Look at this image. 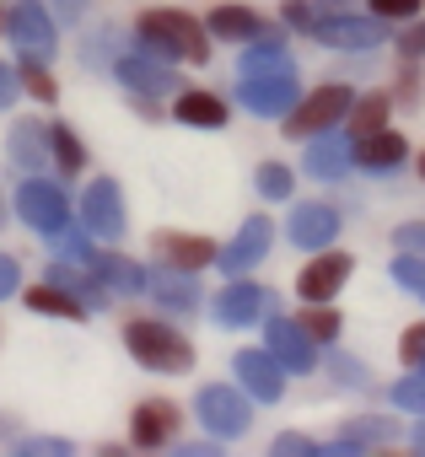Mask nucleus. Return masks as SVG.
I'll return each mask as SVG.
<instances>
[{"instance_id": "1", "label": "nucleus", "mask_w": 425, "mask_h": 457, "mask_svg": "<svg viewBox=\"0 0 425 457\" xmlns=\"http://www.w3.org/2000/svg\"><path fill=\"white\" fill-rule=\"evenodd\" d=\"M140 44H146L151 54H162V60H194V65L210 60L199 22L183 17V12H146V17H140Z\"/></svg>"}, {"instance_id": "2", "label": "nucleus", "mask_w": 425, "mask_h": 457, "mask_svg": "<svg viewBox=\"0 0 425 457\" xmlns=\"http://www.w3.org/2000/svg\"><path fill=\"white\" fill-rule=\"evenodd\" d=\"M129 350H135V361L140 366H151V371H188L194 366V350H188V339L183 334H172L167 323H129Z\"/></svg>"}, {"instance_id": "3", "label": "nucleus", "mask_w": 425, "mask_h": 457, "mask_svg": "<svg viewBox=\"0 0 425 457\" xmlns=\"http://www.w3.org/2000/svg\"><path fill=\"white\" fill-rule=\"evenodd\" d=\"M243 103L264 119H286L296 108V65H280V71H254L243 76Z\"/></svg>"}, {"instance_id": "4", "label": "nucleus", "mask_w": 425, "mask_h": 457, "mask_svg": "<svg viewBox=\"0 0 425 457\" xmlns=\"http://www.w3.org/2000/svg\"><path fill=\"white\" fill-rule=\"evenodd\" d=\"M350 113V87H318L307 103H296L286 113V135H318V129H334L339 119Z\"/></svg>"}, {"instance_id": "5", "label": "nucleus", "mask_w": 425, "mask_h": 457, "mask_svg": "<svg viewBox=\"0 0 425 457\" xmlns=\"http://www.w3.org/2000/svg\"><path fill=\"white\" fill-rule=\"evenodd\" d=\"M248 414H254L248 393H238V387H199V420H204V430L238 436V430H248Z\"/></svg>"}, {"instance_id": "6", "label": "nucleus", "mask_w": 425, "mask_h": 457, "mask_svg": "<svg viewBox=\"0 0 425 457\" xmlns=\"http://www.w3.org/2000/svg\"><path fill=\"white\" fill-rule=\"evenodd\" d=\"M264 345H270V355L286 366V371H312V361H318V350H312V334L296 323V318H275L270 323V334H264Z\"/></svg>"}, {"instance_id": "7", "label": "nucleus", "mask_w": 425, "mask_h": 457, "mask_svg": "<svg viewBox=\"0 0 425 457\" xmlns=\"http://www.w3.org/2000/svg\"><path fill=\"white\" fill-rule=\"evenodd\" d=\"M264 253H270V215H254L243 232L216 253V264H221L227 275H243V270H248V264H259Z\"/></svg>"}, {"instance_id": "8", "label": "nucleus", "mask_w": 425, "mask_h": 457, "mask_svg": "<svg viewBox=\"0 0 425 457\" xmlns=\"http://www.w3.org/2000/svg\"><path fill=\"white\" fill-rule=\"evenodd\" d=\"M238 377H243V387H254L259 403H275L280 387H286V366H280L270 350H243V355H238Z\"/></svg>"}, {"instance_id": "9", "label": "nucleus", "mask_w": 425, "mask_h": 457, "mask_svg": "<svg viewBox=\"0 0 425 457\" xmlns=\"http://www.w3.org/2000/svg\"><path fill=\"white\" fill-rule=\"evenodd\" d=\"M339 237V210L329 204H296L291 215V243L296 248H329Z\"/></svg>"}, {"instance_id": "10", "label": "nucleus", "mask_w": 425, "mask_h": 457, "mask_svg": "<svg viewBox=\"0 0 425 457\" xmlns=\"http://www.w3.org/2000/svg\"><path fill=\"white\" fill-rule=\"evenodd\" d=\"M345 280H350V259H345V253H323V259H312V264L302 270L296 291H302V302H329Z\"/></svg>"}, {"instance_id": "11", "label": "nucleus", "mask_w": 425, "mask_h": 457, "mask_svg": "<svg viewBox=\"0 0 425 457\" xmlns=\"http://www.w3.org/2000/svg\"><path fill=\"white\" fill-rule=\"evenodd\" d=\"M156 253L178 270H204V264H216V243L210 237H183V232H156Z\"/></svg>"}, {"instance_id": "12", "label": "nucleus", "mask_w": 425, "mask_h": 457, "mask_svg": "<svg viewBox=\"0 0 425 457\" xmlns=\"http://www.w3.org/2000/svg\"><path fill=\"white\" fill-rule=\"evenodd\" d=\"M350 162H355V145H350V140L339 135V124H334L329 135H318V140L307 145V172H312V178H339V172H345Z\"/></svg>"}, {"instance_id": "13", "label": "nucleus", "mask_w": 425, "mask_h": 457, "mask_svg": "<svg viewBox=\"0 0 425 457\" xmlns=\"http://www.w3.org/2000/svg\"><path fill=\"white\" fill-rule=\"evenodd\" d=\"M264 302H270V296H264L259 286H243V280H238V286H227V291L216 296V318H221L227 328H248L254 318H264Z\"/></svg>"}, {"instance_id": "14", "label": "nucleus", "mask_w": 425, "mask_h": 457, "mask_svg": "<svg viewBox=\"0 0 425 457\" xmlns=\"http://www.w3.org/2000/svg\"><path fill=\"white\" fill-rule=\"evenodd\" d=\"M172 430H178V409L167 398H151L135 409V446H162L172 441Z\"/></svg>"}, {"instance_id": "15", "label": "nucleus", "mask_w": 425, "mask_h": 457, "mask_svg": "<svg viewBox=\"0 0 425 457\" xmlns=\"http://www.w3.org/2000/svg\"><path fill=\"white\" fill-rule=\"evenodd\" d=\"M312 33H318L329 49H371V44H382V28H377V22H350V17H339V22H312Z\"/></svg>"}, {"instance_id": "16", "label": "nucleus", "mask_w": 425, "mask_h": 457, "mask_svg": "<svg viewBox=\"0 0 425 457\" xmlns=\"http://www.w3.org/2000/svg\"><path fill=\"white\" fill-rule=\"evenodd\" d=\"M355 162H361V167H371V172H388V167H398V162H404V140H398L393 129H371V135H361V140H355Z\"/></svg>"}, {"instance_id": "17", "label": "nucleus", "mask_w": 425, "mask_h": 457, "mask_svg": "<svg viewBox=\"0 0 425 457\" xmlns=\"http://www.w3.org/2000/svg\"><path fill=\"white\" fill-rule=\"evenodd\" d=\"M87 226H92V232H103V237L124 232V210H119L113 183H97V188L87 194Z\"/></svg>"}, {"instance_id": "18", "label": "nucleus", "mask_w": 425, "mask_h": 457, "mask_svg": "<svg viewBox=\"0 0 425 457\" xmlns=\"http://www.w3.org/2000/svg\"><path fill=\"white\" fill-rule=\"evenodd\" d=\"M172 113H178L183 124H204V129H221V124H227V103L210 97V92H183Z\"/></svg>"}, {"instance_id": "19", "label": "nucleus", "mask_w": 425, "mask_h": 457, "mask_svg": "<svg viewBox=\"0 0 425 457\" xmlns=\"http://www.w3.org/2000/svg\"><path fill=\"white\" fill-rule=\"evenodd\" d=\"M393 436V420H350L334 441V452H361V446H382Z\"/></svg>"}, {"instance_id": "20", "label": "nucleus", "mask_w": 425, "mask_h": 457, "mask_svg": "<svg viewBox=\"0 0 425 457\" xmlns=\"http://www.w3.org/2000/svg\"><path fill=\"white\" fill-rule=\"evenodd\" d=\"M22 210L33 215V226H60V220H65V199H60L54 188H44V183H33V188L22 194Z\"/></svg>"}, {"instance_id": "21", "label": "nucleus", "mask_w": 425, "mask_h": 457, "mask_svg": "<svg viewBox=\"0 0 425 457\" xmlns=\"http://www.w3.org/2000/svg\"><path fill=\"white\" fill-rule=\"evenodd\" d=\"M210 33H216V38H254L259 17L248 6H221V12H210Z\"/></svg>"}, {"instance_id": "22", "label": "nucleus", "mask_w": 425, "mask_h": 457, "mask_svg": "<svg viewBox=\"0 0 425 457\" xmlns=\"http://www.w3.org/2000/svg\"><path fill=\"white\" fill-rule=\"evenodd\" d=\"M280 65H291V54H286L280 38H259V44L243 54V76H254V71H280Z\"/></svg>"}, {"instance_id": "23", "label": "nucleus", "mask_w": 425, "mask_h": 457, "mask_svg": "<svg viewBox=\"0 0 425 457\" xmlns=\"http://www.w3.org/2000/svg\"><path fill=\"white\" fill-rule=\"evenodd\" d=\"M119 76H124L129 87H140V92H167V87H178V81H172V76H167L162 65H140V60H129V65H124Z\"/></svg>"}, {"instance_id": "24", "label": "nucleus", "mask_w": 425, "mask_h": 457, "mask_svg": "<svg viewBox=\"0 0 425 457\" xmlns=\"http://www.w3.org/2000/svg\"><path fill=\"white\" fill-rule=\"evenodd\" d=\"M388 124V97H366V103H355V113H350V135L361 140V135H371V129H382Z\"/></svg>"}, {"instance_id": "25", "label": "nucleus", "mask_w": 425, "mask_h": 457, "mask_svg": "<svg viewBox=\"0 0 425 457\" xmlns=\"http://www.w3.org/2000/svg\"><path fill=\"white\" fill-rule=\"evenodd\" d=\"M151 286H156V296H162L167 307H194V302H199L194 280H183V275H167V270H162V275H156Z\"/></svg>"}, {"instance_id": "26", "label": "nucleus", "mask_w": 425, "mask_h": 457, "mask_svg": "<svg viewBox=\"0 0 425 457\" xmlns=\"http://www.w3.org/2000/svg\"><path fill=\"white\" fill-rule=\"evenodd\" d=\"M17 33H22L28 54H49V22H44L38 12H22V17H17Z\"/></svg>"}, {"instance_id": "27", "label": "nucleus", "mask_w": 425, "mask_h": 457, "mask_svg": "<svg viewBox=\"0 0 425 457\" xmlns=\"http://www.w3.org/2000/svg\"><path fill=\"white\" fill-rule=\"evenodd\" d=\"M393 280L425 302V259H420V253H414V259H393Z\"/></svg>"}, {"instance_id": "28", "label": "nucleus", "mask_w": 425, "mask_h": 457, "mask_svg": "<svg viewBox=\"0 0 425 457\" xmlns=\"http://www.w3.org/2000/svg\"><path fill=\"white\" fill-rule=\"evenodd\" d=\"M97 270H103L119 291H140V286H146V275H140L135 264H124V259H97Z\"/></svg>"}, {"instance_id": "29", "label": "nucleus", "mask_w": 425, "mask_h": 457, "mask_svg": "<svg viewBox=\"0 0 425 457\" xmlns=\"http://www.w3.org/2000/svg\"><path fill=\"white\" fill-rule=\"evenodd\" d=\"M28 307L60 312V318H81V302H71V296H60V291H28Z\"/></svg>"}, {"instance_id": "30", "label": "nucleus", "mask_w": 425, "mask_h": 457, "mask_svg": "<svg viewBox=\"0 0 425 457\" xmlns=\"http://www.w3.org/2000/svg\"><path fill=\"white\" fill-rule=\"evenodd\" d=\"M393 403H398V409H420V414H425V371H414V377L393 382Z\"/></svg>"}, {"instance_id": "31", "label": "nucleus", "mask_w": 425, "mask_h": 457, "mask_svg": "<svg viewBox=\"0 0 425 457\" xmlns=\"http://www.w3.org/2000/svg\"><path fill=\"white\" fill-rule=\"evenodd\" d=\"M296 323H302L312 339H339V318H334V312H323V307H318V312H302Z\"/></svg>"}, {"instance_id": "32", "label": "nucleus", "mask_w": 425, "mask_h": 457, "mask_svg": "<svg viewBox=\"0 0 425 457\" xmlns=\"http://www.w3.org/2000/svg\"><path fill=\"white\" fill-rule=\"evenodd\" d=\"M259 194H264V199H286V194H291V172H286V167H264V172H259Z\"/></svg>"}, {"instance_id": "33", "label": "nucleus", "mask_w": 425, "mask_h": 457, "mask_svg": "<svg viewBox=\"0 0 425 457\" xmlns=\"http://www.w3.org/2000/svg\"><path fill=\"white\" fill-rule=\"evenodd\" d=\"M398 350H404V361H409L414 371H425V323H414V328L404 334V345H398Z\"/></svg>"}, {"instance_id": "34", "label": "nucleus", "mask_w": 425, "mask_h": 457, "mask_svg": "<svg viewBox=\"0 0 425 457\" xmlns=\"http://www.w3.org/2000/svg\"><path fill=\"white\" fill-rule=\"evenodd\" d=\"M371 12H377V22H398V17L420 12V0H371Z\"/></svg>"}, {"instance_id": "35", "label": "nucleus", "mask_w": 425, "mask_h": 457, "mask_svg": "<svg viewBox=\"0 0 425 457\" xmlns=\"http://www.w3.org/2000/svg\"><path fill=\"white\" fill-rule=\"evenodd\" d=\"M54 151H60V162H65V167H71V172H76V167H81V145H76V140H71V129H54Z\"/></svg>"}, {"instance_id": "36", "label": "nucleus", "mask_w": 425, "mask_h": 457, "mask_svg": "<svg viewBox=\"0 0 425 457\" xmlns=\"http://www.w3.org/2000/svg\"><path fill=\"white\" fill-rule=\"evenodd\" d=\"M398 248L425 259V226H398Z\"/></svg>"}, {"instance_id": "37", "label": "nucleus", "mask_w": 425, "mask_h": 457, "mask_svg": "<svg viewBox=\"0 0 425 457\" xmlns=\"http://www.w3.org/2000/svg\"><path fill=\"white\" fill-rule=\"evenodd\" d=\"M286 22L291 28H312V6L307 0H286Z\"/></svg>"}, {"instance_id": "38", "label": "nucleus", "mask_w": 425, "mask_h": 457, "mask_svg": "<svg viewBox=\"0 0 425 457\" xmlns=\"http://www.w3.org/2000/svg\"><path fill=\"white\" fill-rule=\"evenodd\" d=\"M28 87H33V92H38V97H54V81H49V76H44V71H38V65H33V71H28Z\"/></svg>"}, {"instance_id": "39", "label": "nucleus", "mask_w": 425, "mask_h": 457, "mask_svg": "<svg viewBox=\"0 0 425 457\" xmlns=\"http://www.w3.org/2000/svg\"><path fill=\"white\" fill-rule=\"evenodd\" d=\"M404 54H425V22L404 33Z\"/></svg>"}, {"instance_id": "40", "label": "nucleus", "mask_w": 425, "mask_h": 457, "mask_svg": "<svg viewBox=\"0 0 425 457\" xmlns=\"http://www.w3.org/2000/svg\"><path fill=\"white\" fill-rule=\"evenodd\" d=\"M334 377H345V382H361V366H355V361H345V355H334Z\"/></svg>"}, {"instance_id": "41", "label": "nucleus", "mask_w": 425, "mask_h": 457, "mask_svg": "<svg viewBox=\"0 0 425 457\" xmlns=\"http://www.w3.org/2000/svg\"><path fill=\"white\" fill-rule=\"evenodd\" d=\"M275 452H312V441H302V436H280Z\"/></svg>"}, {"instance_id": "42", "label": "nucleus", "mask_w": 425, "mask_h": 457, "mask_svg": "<svg viewBox=\"0 0 425 457\" xmlns=\"http://www.w3.org/2000/svg\"><path fill=\"white\" fill-rule=\"evenodd\" d=\"M350 6L355 0H323V12H339V17H350Z\"/></svg>"}, {"instance_id": "43", "label": "nucleus", "mask_w": 425, "mask_h": 457, "mask_svg": "<svg viewBox=\"0 0 425 457\" xmlns=\"http://www.w3.org/2000/svg\"><path fill=\"white\" fill-rule=\"evenodd\" d=\"M414 452H425V420L414 425Z\"/></svg>"}, {"instance_id": "44", "label": "nucleus", "mask_w": 425, "mask_h": 457, "mask_svg": "<svg viewBox=\"0 0 425 457\" xmlns=\"http://www.w3.org/2000/svg\"><path fill=\"white\" fill-rule=\"evenodd\" d=\"M420 172H425V156H420Z\"/></svg>"}]
</instances>
